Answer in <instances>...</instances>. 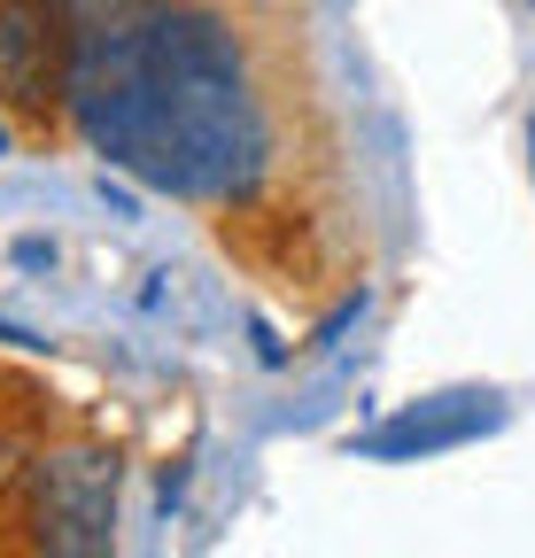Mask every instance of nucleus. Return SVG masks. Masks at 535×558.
<instances>
[{"label":"nucleus","instance_id":"f257e3e1","mask_svg":"<svg viewBox=\"0 0 535 558\" xmlns=\"http://www.w3.org/2000/svg\"><path fill=\"white\" fill-rule=\"evenodd\" d=\"M62 132L179 202L264 295L350 311L373 209L318 0H54Z\"/></svg>","mask_w":535,"mask_h":558},{"label":"nucleus","instance_id":"f03ea898","mask_svg":"<svg viewBox=\"0 0 535 558\" xmlns=\"http://www.w3.org/2000/svg\"><path fill=\"white\" fill-rule=\"evenodd\" d=\"M117 442H101L86 418L62 427L32 450V465L9 481L0 497V550H47V558H78L117 543Z\"/></svg>","mask_w":535,"mask_h":558},{"label":"nucleus","instance_id":"7ed1b4c3","mask_svg":"<svg viewBox=\"0 0 535 558\" xmlns=\"http://www.w3.org/2000/svg\"><path fill=\"white\" fill-rule=\"evenodd\" d=\"M0 117L24 140H62V16H54V0H0Z\"/></svg>","mask_w":535,"mask_h":558},{"label":"nucleus","instance_id":"20e7f679","mask_svg":"<svg viewBox=\"0 0 535 558\" xmlns=\"http://www.w3.org/2000/svg\"><path fill=\"white\" fill-rule=\"evenodd\" d=\"M504 418V403L497 396H427V403H412L404 418H388V427H373L357 450L365 458H427V450H458V442H474V435H489Z\"/></svg>","mask_w":535,"mask_h":558},{"label":"nucleus","instance_id":"39448f33","mask_svg":"<svg viewBox=\"0 0 535 558\" xmlns=\"http://www.w3.org/2000/svg\"><path fill=\"white\" fill-rule=\"evenodd\" d=\"M62 396L39 380V373H24V365H0V497H9V481L32 465V450L62 427Z\"/></svg>","mask_w":535,"mask_h":558},{"label":"nucleus","instance_id":"423d86ee","mask_svg":"<svg viewBox=\"0 0 535 558\" xmlns=\"http://www.w3.org/2000/svg\"><path fill=\"white\" fill-rule=\"evenodd\" d=\"M527 148H535V124H527Z\"/></svg>","mask_w":535,"mask_h":558}]
</instances>
